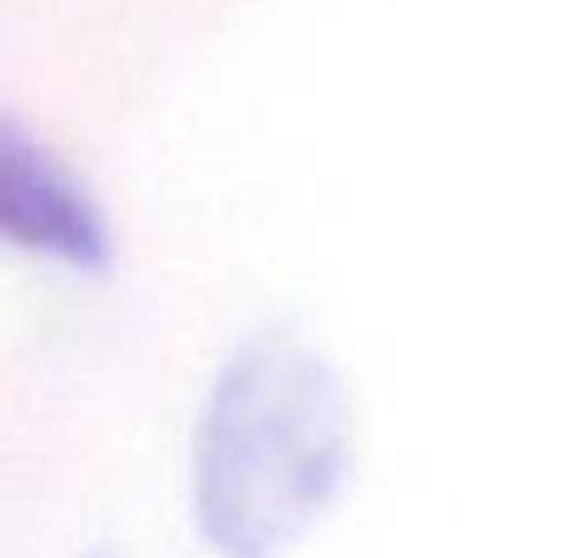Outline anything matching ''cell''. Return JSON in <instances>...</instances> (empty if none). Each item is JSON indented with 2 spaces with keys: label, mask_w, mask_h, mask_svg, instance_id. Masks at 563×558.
Segmentation results:
<instances>
[{
  "label": "cell",
  "mask_w": 563,
  "mask_h": 558,
  "mask_svg": "<svg viewBox=\"0 0 563 558\" xmlns=\"http://www.w3.org/2000/svg\"><path fill=\"white\" fill-rule=\"evenodd\" d=\"M351 470L336 366L291 332L243 342L208 391L194 440V524L218 558L291 554Z\"/></svg>",
  "instance_id": "cell-1"
},
{
  "label": "cell",
  "mask_w": 563,
  "mask_h": 558,
  "mask_svg": "<svg viewBox=\"0 0 563 558\" xmlns=\"http://www.w3.org/2000/svg\"><path fill=\"white\" fill-rule=\"evenodd\" d=\"M0 227L20 247L59 257L79 272L109 263V233L85 188L10 119H0Z\"/></svg>",
  "instance_id": "cell-2"
},
{
  "label": "cell",
  "mask_w": 563,
  "mask_h": 558,
  "mask_svg": "<svg viewBox=\"0 0 563 558\" xmlns=\"http://www.w3.org/2000/svg\"><path fill=\"white\" fill-rule=\"evenodd\" d=\"M89 558H114V554H89Z\"/></svg>",
  "instance_id": "cell-3"
}]
</instances>
